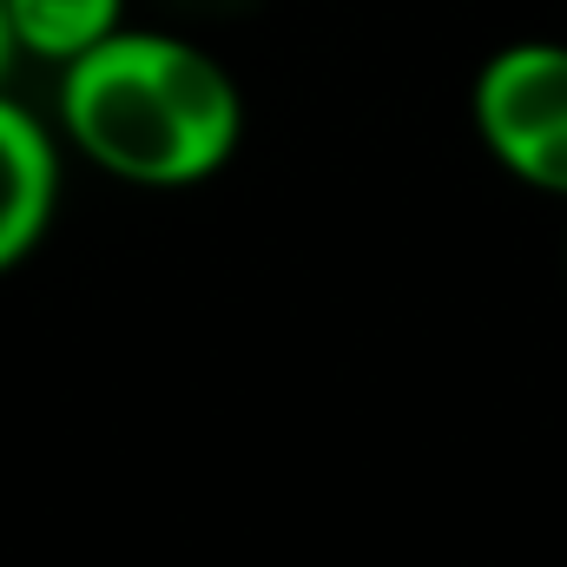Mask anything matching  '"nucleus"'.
Wrapping results in <instances>:
<instances>
[{
	"instance_id": "2",
	"label": "nucleus",
	"mask_w": 567,
	"mask_h": 567,
	"mask_svg": "<svg viewBox=\"0 0 567 567\" xmlns=\"http://www.w3.org/2000/svg\"><path fill=\"white\" fill-rule=\"evenodd\" d=\"M475 133L515 178L567 198V47H502L475 73Z\"/></svg>"
},
{
	"instance_id": "1",
	"label": "nucleus",
	"mask_w": 567,
	"mask_h": 567,
	"mask_svg": "<svg viewBox=\"0 0 567 567\" xmlns=\"http://www.w3.org/2000/svg\"><path fill=\"white\" fill-rule=\"evenodd\" d=\"M60 120L73 145L133 185H198L245 133L238 80L192 40L120 27L106 47L66 66Z\"/></svg>"
},
{
	"instance_id": "3",
	"label": "nucleus",
	"mask_w": 567,
	"mask_h": 567,
	"mask_svg": "<svg viewBox=\"0 0 567 567\" xmlns=\"http://www.w3.org/2000/svg\"><path fill=\"white\" fill-rule=\"evenodd\" d=\"M53 198H60V152L27 106L0 93V271H13L40 245Z\"/></svg>"
},
{
	"instance_id": "4",
	"label": "nucleus",
	"mask_w": 567,
	"mask_h": 567,
	"mask_svg": "<svg viewBox=\"0 0 567 567\" xmlns=\"http://www.w3.org/2000/svg\"><path fill=\"white\" fill-rule=\"evenodd\" d=\"M126 20V0H13V27L20 47L33 60H86L93 47H106Z\"/></svg>"
},
{
	"instance_id": "5",
	"label": "nucleus",
	"mask_w": 567,
	"mask_h": 567,
	"mask_svg": "<svg viewBox=\"0 0 567 567\" xmlns=\"http://www.w3.org/2000/svg\"><path fill=\"white\" fill-rule=\"evenodd\" d=\"M13 53H27V47H20V27H13V0H0V80L13 73Z\"/></svg>"
}]
</instances>
